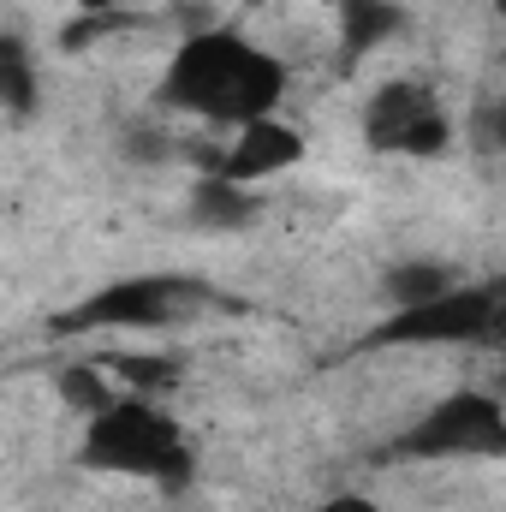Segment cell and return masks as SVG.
I'll return each mask as SVG.
<instances>
[{"label": "cell", "mask_w": 506, "mask_h": 512, "mask_svg": "<svg viewBox=\"0 0 506 512\" xmlns=\"http://www.w3.org/2000/svg\"><path fill=\"white\" fill-rule=\"evenodd\" d=\"M286 96V66L274 54L251 48L233 30H203L185 36V48L173 54V72L161 84L167 108H185L209 126H251L268 120Z\"/></svg>", "instance_id": "1"}, {"label": "cell", "mask_w": 506, "mask_h": 512, "mask_svg": "<svg viewBox=\"0 0 506 512\" xmlns=\"http://www.w3.org/2000/svg\"><path fill=\"white\" fill-rule=\"evenodd\" d=\"M84 465L120 471V477H149L161 489L191 483V447L173 417H161L149 399H114L108 411L90 417L84 435Z\"/></svg>", "instance_id": "2"}, {"label": "cell", "mask_w": 506, "mask_h": 512, "mask_svg": "<svg viewBox=\"0 0 506 512\" xmlns=\"http://www.w3.org/2000/svg\"><path fill=\"white\" fill-rule=\"evenodd\" d=\"M197 304H233L239 298H221L215 286L203 280H185V274H137V280H120V286H102L96 298L60 310L48 328L66 340V334H102V328H167L179 316H191Z\"/></svg>", "instance_id": "3"}, {"label": "cell", "mask_w": 506, "mask_h": 512, "mask_svg": "<svg viewBox=\"0 0 506 512\" xmlns=\"http://www.w3.org/2000/svg\"><path fill=\"white\" fill-rule=\"evenodd\" d=\"M501 322V286H447L429 304H405L381 322L376 346H453V340H483Z\"/></svg>", "instance_id": "4"}, {"label": "cell", "mask_w": 506, "mask_h": 512, "mask_svg": "<svg viewBox=\"0 0 506 512\" xmlns=\"http://www.w3.org/2000/svg\"><path fill=\"white\" fill-rule=\"evenodd\" d=\"M399 453L411 459H459V453H506V417L489 393H453L441 399L417 429L399 435Z\"/></svg>", "instance_id": "5"}, {"label": "cell", "mask_w": 506, "mask_h": 512, "mask_svg": "<svg viewBox=\"0 0 506 512\" xmlns=\"http://www.w3.org/2000/svg\"><path fill=\"white\" fill-rule=\"evenodd\" d=\"M298 155H304V137H298L292 126H280V120L268 114V120L239 126L233 149H221V161H215V179L251 185V179H268V173H286Z\"/></svg>", "instance_id": "6"}, {"label": "cell", "mask_w": 506, "mask_h": 512, "mask_svg": "<svg viewBox=\"0 0 506 512\" xmlns=\"http://www.w3.org/2000/svg\"><path fill=\"white\" fill-rule=\"evenodd\" d=\"M423 114H435V96L423 84H405V78L399 84H381L376 96H370V108H364V137L376 149H393Z\"/></svg>", "instance_id": "7"}, {"label": "cell", "mask_w": 506, "mask_h": 512, "mask_svg": "<svg viewBox=\"0 0 506 512\" xmlns=\"http://www.w3.org/2000/svg\"><path fill=\"white\" fill-rule=\"evenodd\" d=\"M405 12L393 0H340V60L352 66L358 54L381 48L387 36H399Z\"/></svg>", "instance_id": "8"}, {"label": "cell", "mask_w": 506, "mask_h": 512, "mask_svg": "<svg viewBox=\"0 0 506 512\" xmlns=\"http://www.w3.org/2000/svg\"><path fill=\"white\" fill-rule=\"evenodd\" d=\"M0 108L12 120H30L42 108V90H36V66H30V48L18 36H0Z\"/></svg>", "instance_id": "9"}, {"label": "cell", "mask_w": 506, "mask_h": 512, "mask_svg": "<svg viewBox=\"0 0 506 512\" xmlns=\"http://www.w3.org/2000/svg\"><path fill=\"white\" fill-rule=\"evenodd\" d=\"M191 209H197L203 227H251L256 221V197L251 191L233 185V179H215V173H203V185L191 191Z\"/></svg>", "instance_id": "10"}, {"label": "cell", "mask_w": 506, "mask_h": 512, "mask_svg": "<svg viewBox=\"0 0 506 512\" xmlns=\"http://www.w3.org/2000/svg\"><path fill=\"white\" fill-rule=\"evenodd\" d=\"M387 304L393 310H405V304H429V298H441L447 286H453V274L441 268V262H399V268H387Z\"/></svg>", "instance_id": "11"}, {"label": "cell", "mask_w": 506, "mask_h": 512, "mask_svg": "<svg viewBox=\"0 0 506 512\" xmlns=\"http://www.w3.org/2000/svg\"><path fill=\"white\" fill-rule=\"evenodd\" d=\"M126 387H137V399H155V393H173L179 387V364L173 358H149V352H126L108 364Z\"/></svg>", "instance_id": "12"}, {"label": "cell", "mask_w": 506, "mask_h": 512, "mask_svg": "<svg viewBox=\"0 0 506 512\" xmlns=\"http://www.w3.org/2000/svg\"><path fill=\"white\" fill-rule=\"evenodd\" d=\"M60 399H66L72 411H90V417H96V411H108L120 393L108 387L102 370H84V364H78V370H60Z\"/></svg>", "instance_id": "13"}, {"label": "cell", "mask_w": 506, "mask_h": 512, "mask_svg": "<svg viewBox=\"0 0 506 512\" xmlns=\"http://www.w3.org/2000/svg\"><path fill=\"white\" fill-rule=\"evenodd\" d=\"M447 143H453V126H447V114H441V108H435V114H423V120H417V126L405 131V137H399V143H393V149H399V155H411V161H417V155H441V149H447Z\"/></svg>", "instance_id": "14"}, {"label": "cell", "mask_w": 506, "mask_h": 512, "mask_svg": "<svg viewBox=\"0 0 506 512\" xmlns=\"http://www.w3.org/2000/svg\"><path fill=\"white\" fill-rule=\"evenodd\" d=\"M173 155V137L155 126H131L126 131V161H143V167H155V161H167Z\"/></svg>", "instance_id": "15"}, {"label": "cell", "mask_w": 506, "mask_h": 512, "mask_svg": "<svg viewBox=\"0 0 506 512\" xmlns=\"http://www.w3.org/2000/svg\"><path fill=\"white\" fill-rule=\"evenodd\" d=\"M316 512H376V501H364V495H328Z\"/></svg>", "instance_id": "16"}, {"label": "cell", "mask_w": 506, "mask_h": 512, "mask_svg": "<svg viewBox=\"0 0 506 512\" xmlns=\"http://www.w3.org/2000/svg\"><path fill=\"white\" fill-rule=\"evenodd\" d=\"M84 12H131V0H78Z\"/></svg>", "instance_id": "17"}, {"label": "cell", "mask_w": 506, "mask_h": 512, "mask_svg": "<svg viewBox=\"0 0 506 512\" xmlns=\"http://www.w3.org/2000/svg\"><path fill=\"white\" fill-rule=\"evenodd\" d=\"M251 6H262V0H251Z\"/></svg>", "instance_id": "18"}]
</instances>
